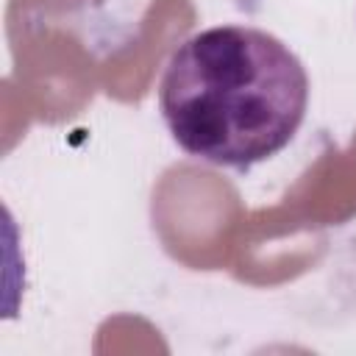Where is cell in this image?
I'll return each instance as SVG.
<instances>
[{
	"label": "cell",
	"instance_id": "obj_1",
	"mask_svg": "<svg viewBox=\"0 0 356 356\" xmlns=\"http://www.w3.org/2000/svg\"><path fill=\"white\" fill-rule=\"evenodd\" d=\"M161 117L195 159L250 170L281 153L306 120L309 75L273 33L217 25L170 56L159 83Z\"/></svg>",
	"mask_w": 356,
	"mask_h": 356
}]
</instances>
